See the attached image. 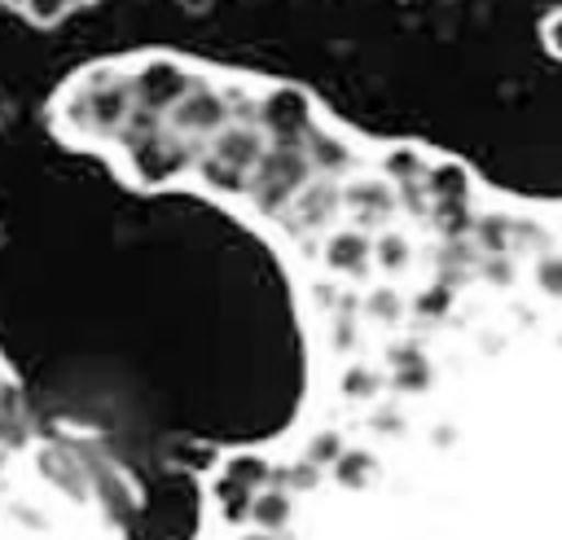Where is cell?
Returning <instances> with one entry per match:
<instances>
[{
    "mask_svg": "<svg viewBox=\"0 0 562 540\" xmlns=\"http://www.w3.org/2000/svg\"><path fill=\"white\" fill-rule=\"evenodd\" d=\"M26 13H31L35 22L53 26L57 18H66V13H70V4H66V0H26Z\"/></svg>",
    "mask_w": 562,
    "mask_h": 540,
    "instance_id": "cell-8",
    "label": "cell"
},
{
    "mask_svg": "<svg viewBox=\"0 0 562 540\" xmlns=\"http://www.w3.org/2000/svg\"><path fill=\"white\" fill-rule=\"evenodd\" d=\"M400 312H404V303L395 290H373L364 299V316H373V320H400Z\"/></svg>",
    "mask_w": 562,
    "mask_h": 540,
    "instance_id": "cell-7",
    "label": "cell"
},
{
    "mask_svg": "<svg viewBox=\"0 0 562 540\" xmlns=\"http://www.w3.org/2000/svg\"><path fill=\"white\" fill-rule=\"evenodd\" d=\"M364 255H369V246H364V237H360V233H356V237H334V241H329V250H325L329 268H338V272L360 268V263H364Z\"/></svg>",
    "mask_w": 562,
    "mask_h": 540,
    "instance_id": "cell-4",
    "label": "cell"
},
{
    "mask_svg": "<svg viewBox=\"0 0 562 540\" xmlns=\"http://www.w3.org/2000/svg\"><path fill=\"white\" fill-rule=\"evenodd\" d=\"M373 259H378L386 272H404V268H408V259H413V250H408V241H404V237H395V233H391V237H382V241L373 246Z\"/></svg>",
    "mask_w": 562,
    "mask_h": 540,
    "instance_id": "cell-5",
    "label": "cell"
},
{
    "mask_svg": "<svg viewBox=\"0 0 562 540\" xmlns=\"http://www.w3.org/2000/svg\"><path fill=\"white\" fill-rule=\"evenodd\" d=\"M66 4H92V0H66Z\"/></svg>",
    "mask_w": 562,
    "mask_h": 540,
    "instance_id": "cell-11",
    "label": "cell"
},
{
    "mask_svg": "<svg viewBox=\"0 0 562 540\" xmlns=\"http://www.w3.org/2000/svg\"><path fill=\"white\" fill-rule=\"evenodd\" d=\"M215 158L241 171V167H250V162L259 158V136H250V132H246V136H241V132H224V136L215 140Z\"/></svg>",
    "mask_w": 562,
    "mask_h": 540,
    "instance_id": "cell-2",
    "label": "cell"
},
{
    "mask_svg": "<svg viewBox=\"0 0 562 540\" xmlns=\"http://www.w3.org/2000/svg\"><path fill=\"white\" fill-rule=\"evenodd\" d=\"M176 4H180V9L189 13V18H202V13L211 9V0H176Z\"/></svg>",
    "mask_w": 562,
    "mask_h": 540,
    "instance_id": "cell-10",
    "label": "cell"
},
{
    "mask_svg": "<svg viewBox=\"0 0 562 540\" xmlns=\"http://www.w3.org/2000/svg\"><path fill=\"white\" fill-rule=\"evenodd\" d=\"M171 123L180 132H211V127L224 123V105L211 92H189V97H180L171 105Z\"/></svg>",
    "mask_w": 562,
    "mask_h": 540,
    "instance_id": "cell-1",
    "label": "cell"
},
{
    "mask_svg": "<svg viewBox=\"0 0 562 540\" xmlns=\"http://www.w3.org/2000/svg\"><path fill=\"white\" fill-rule=\"evenodd\" d=\"M347 202H351L356 211L373 215V211H386V206H391V189H386L382 180H356V184L347 189Z\"/></svg>",
    "mask_w": 562,
    "mask_h": 540,
    "instance_id": "cell-3",
    "label": "cell"
},
{
    "mask_svg": "<svg viewBox=\"0 0 562 540\" xmlns=\"http://www.w3.org/2000/svg\"><path fill=\"white\" fill-rule=\"evenodd\" d=\"M123 114H127V88H123V83H110V88L97 97V123L114 127Z\"/></svg>",
    "mask_w": 562,
    "mask_h": 540,
    "instance_id": "cell-6",
    "label": "cell"
},
{
    "mask_svg": "<svg viewBox=\"0 0 562 540\" xmlns=\"http://www.w3.org/2000/svg\"><path fill=\"white\" fill-rule=\"evenodd\" d=\"M312 149H321V158H325V162H342V149H338L329 136H316V145H312Z\"/></svg>",
    "mask_w": 562,
    "mask_h": 540,
    "instance_id": "cell-9",
    "label": "cell"
}]
</instances>
